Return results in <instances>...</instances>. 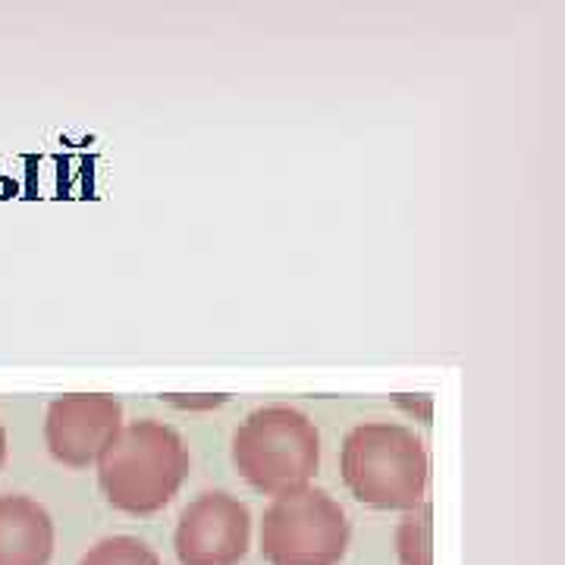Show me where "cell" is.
Here are the masks:
<instances>
[{"mask_svg":"<svg viewBox=\"0 0 565 565\" xmlns=\"http://www.w3.org/2000/svg\"><path fill=\"white\" fill-rule=\"evenodd\" d=\"M189 478V449L170 424L141 418L122 424L98 459L107 503L126 515H154Z\"/></svg>","mask_w":565,"mask_h":565,"instance_id":"obj_1","label":"cell"},{"mask_svg":"<svg viewBox=\"0 0 565 565\" xmlns=\"http://www.w3.org/2000/svg\"><path fill=\"white\" fill-rule=\"evenodd\" d=\"M427 478V449L403 424L364 422L345 434L343 481L359 503L412 512L424 503Z\"/></svg>","mask_w":565,"mask_h":565,"instance_id":"obj_2","label":"cell"},{"mask_svg":"<svg viewBox=\"0 0 565 565\" xmlns=\"http://www.w3.org/2000/svg\"><path fill=\"white\" fill-rule=\"evenodd\" d=\"M233 465L255 490L280 497L305 487L321 465V434L292 405H264L233 437Z\"/></svg>","mask_w":565,"mask_h":565,"instance_id":"obj_3","label":"cell"},{"mask_svg":"<svg viewBox=\"0 0 565 565\" xmlns=\"http://www.w3.org/2000/svg\"><path fill=\"white\" fill-rule=\"evenodd\" d=\"M352 527L327 490L305 484L274 497L262 519V553L270 565H340Z\"/></svg>","mask_w":565,"mask_h":565,"instance_id":"obj_4","label":"cell"},{"mask_svg":"<svg viewBox=\"0 0 565 565\" xmlns=\"http://www.w3.org/2000/svg\"><path fill=\"white\" fill-rule=\"evenodd\" d=\"M248 544L252 512L226 490H207L185 505L173 537L180 565H239Z\"/></svg>","mask_w":565,"mask_h":565,"instance_id":"obj_5","label":"cell"},{"mask_svg":"<svg viewBox=\"0 0 565 565\" xmlns=\"http://www.w3.org/2000/svg\"><path fill=\"white\" fill-rule=\"evenodd\" d=\"M122 405L107 393H73L47 405L44 444L51 456L70 468H88L102 459L120 434Z\"/></svg>","mask_w":565,"mask_h":565,"instance_id":"obj_6","label":"cell"},{"mask_svg":"<svg viewBox=\"0 0 565 565\" xmlns=\"http://www.w3.org/2000/svg\"><path fill=\"white\" fill-rule=\"evenodd\" d=\"M54 522L47 509L22 493H0V565H47Z\"/></svg>","mask_w":565,"mask_h":565,"instance_id":"obj_7","label":"cell"},{"mask_svg":"<svg viewBox=\"0 0 565 565\" xmlns=\"http://www.w3.org/2000/svg\"><path fill=\"white\" fill-rule=\"evenodd\" d=\"M396 553L403 565H434V525L430 505H415L396 531Z\"/></svg>","mask_w":565,"mask_h":565,"instance_id":"obj_8","label":"cell"},{"mask_svg":"<svg viewBox=\"0 0 565 565\" xmlns=\"http://www.w3.org/2000/svg\"><path fill=\"white\" fill-rule=\"evenodd\" d=\"M79 565H163L161 556L139 537H107L92 546Z\"/></svg>","mask_w":565,"mask_h":565,"instance_id":"obj_9","label":"cell"},{"mask_svg":"<svg viewBox=\"0 0 565 565\" xmlns=\"http://www.w3.org/2000/svg\"><path fill=\"white\" fill-rule=\"evenodd\" d=\"M7 462V430H3V424H0V468Z\"/></svg>","mask_w":565,"mask_h":565,"instance_id":"obj_10","label":"cell"}]
</instances>
